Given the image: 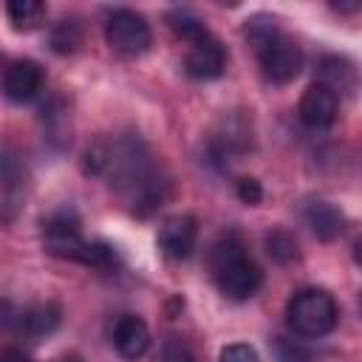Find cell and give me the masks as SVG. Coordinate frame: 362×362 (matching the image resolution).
I'll return each mask as SVG.
<instances>
[{
    "label": "cell",
    "instance_id": "obj_1",
    "mask_svg": "<svg viewBox=\"0 0 362 362\" xmlns=\"http://www.w3.org/2000/svg\"><path fill=\"white\" fill-rule=\"evenodd\" d=\"M85 170L93 175L105 173L136 215H150L164 201V181L156 173L147 147L133 136L116 139L113 144L96 141L93 147H88Z\"/></svg>",
    "mask_w": 362,
    "mask_h": 362
},
{
    "label": "cell",
    "instance_id": "obj_2",
    "mask_svg": "<svg viewBox=\"0 0 362 362\" xmlns=\"http://www.w3.org/2000/svg\"><path fill=\"white\" fill-rule=\"evenodd\" d=\"M42 246L48 255L62 260H76L90 269L107 272L119 263V255L105 240H85L79 232V215L71 206L54 209L48 218H42Z\"/></svg>",
    "mask_w": 362,
    "mask_h": 362
},
{
    "label": "cell",
    "instance_id": "obj_3",
    "mask_svg": "<svg viewBox=\"0 0 362 362\" xmlns=\"http://www.w3.org/2000/svg\"><path fill=\"white\" fill-rule=\"evenodd\" d=\"M209 272H212V280L221 288V294L226 300H235V303L249 300L263 283L260 266L252 260V255L246 252V243L235 232L221 235L212 243V249H209Z\"/></svg>",
    "mask_w": 362,
    "mask_h": 362
},
{
    "label": "cell",
    "instance_id": "obj_4",
    "mask_svg": "<svg viewBox=\"0 0 362 362\" xmlns=\"http://www.w3.org/2000/svg\"><path fill=\"white\" fill-rule=\"evenodd\" d=\"M339 320L337 300L325 288H300L286 305V322L297 337L320 339L334 331Z\"/></svg>",
    "mask_w": 362,
    "mask_h": 362
},
{
    "label": "cell",
    "instance_id": "obj_5",
    "mask_svg": "<svg viewBox=\"0 0 362 362\" xmlns=\"http://www.w3.org/2000/svg\"><path fill=\"white\" fill-rule=\"evenodd\" d=\"M105 40L119 54H141L147 51L153 34L147 20L133 8H116L105 23Z\"/></svg>",
    "mask_w": 362,
    "mask_h": 362
},
{
    "label": "cell",
    "instance_id": "obj_6",
    "mask_svg": "<svg viewBox=\"0 0 362 362\" xmlns=\"http://www.w3.org/2000/svg\"><path fill=\"white\" fill-rule=\"evenodd\" d=\"M257 59H260L263 76H266L269 82H274V85L291 82V79L300 74V68H303V51H300V45H297L291 37H286V34L274 37L263 51H257Z\"/></svg>",
    "mask_w": 362,
    "mask_h": 362
},
{
    "label": "cell",
    "instance_id": "obj_7",
    "mask_svg": "<svg viewBox=\"0 0 362 362\" xmlns=\"http://www.w3.org/2000/svg\"><path fill=\"white\" fill-rule=\"evenodd\" d=\"M198 240V221L192 215H170L161 221L156 243L158 252L170 260H187Z\"/></svg>",
    "mask_w": 362,
    "mask_h": 362
},
{
    "label": "cell",
    "instance_id": "obj_8",
    "mask_svg": "<svg viewBox=\"0 0 362 362\" xmlns=\"http://www.w3.org/2000/svg\"><path fill=\"white\" fill-rule=\"evenodd\" d=\"M297 113H300V122H303L305 127H311V130H325V127L334 124V119H337V113H339V96H337L328 85L314 82V85H308L305 93L300 96Z\"/></svg>",
    "mask_w": 362,
    "mask_h": 362
},
{
    "label": "cell",
    "instance_id": "obj_9",
    "mask_svg": "<svg viewBox=\"0 0 362 362\" xmlns=\"http://www.w3.org/2000/svg\"><path fill=\"white\" fill-rule=\"evenodd\" d=\"M184 71L192 79H218L226 71V51L215 37H206L195 45H189Z\"/></svg>",
    "mask_w": 362,
    "mask_h": 362
},
{
    "label": "cell",
    "instance_id": "obj_10",
    "mask_svg": "<svg viewBox=\"0 0 362 362\" xmlns=\"http://www.w3.org/2000/svg\"><path fill=\"white\" fill-rule=\"evenodd\" d=\"M42 90V68L34 62V59H17L6 68L3 74V93L23 105V102H31L37 93Z\"/></svg>",
    "mask_w": 362,
    "mask_h": 362
},
{
    "label": "cell",
    "instance_id": "obj_11",
    "mask_svg": "<svg viewBox=\"0 0 362 362\" xmlns=\"http://www.w3.org/2000/svg\"><path fill=\"white\" fill-rule=\"evenodd\" d=\"M113 345L124 359H139L150 348V328L136 314H122L113 325Z\"/></svg>",
    "mask_w": 362,
    "mask_h": 362
},
{
    "label": "cell",
    "instance_id": "obj_12",
    "mask_svg": "<svg viewBox=\"0 0 362 362\" xmlns=\"http://www.w3.org/2000/svg\"><path fill=\"white\" fill-rule=\"evenodd\" d=\"M303 218L308 223V229L320 238V240H334L342 235L345 229V215L342 209H337L334 204L328 201H311L305 209H303Z\"/></svg>",
    "mask_w": 362,
    "mask_h": 362
},
{
    "label": "cell",
    "instance_id": "obj_13",
    "mask_svg": "<svg viewBox=\"0 0 362 362\" xmlns=\"http://www.w3.org/2000/svg\"><path fill=\"white\" fill-rule=\"evenodd\" d=\"M57 325H59V308L54 303H45V305H34L28 311H20L17 331L25 334L28 339H40V337L51 334Z\"/></svg>",
    "mask_w": 362,
    "mask_h": 362
},
{
    "label": "cell",
    "instance_id": "obj_14",
    "mask_svg": "<svg viewBox=\"0 0 362 362\" xmlns=\"http://www.w3.org/2000/svg\"><path fill=\"white\" fill-rule=\"evenodd\" d=\"M167 20H170V28L175 31V37H181V40H184V42H189V45H195V42H201V40L212 37V34L206 31L204 20H201V17H195L189 8H173V11L167 14Z\"/></svg>",
    "mask_w": 362,
    "mask_h": 362
},
{
    "label": "cell",
    "instance_id": "obj_15",
    "mask_svg": "<svg viewBox=\"0 0 362 362\" xmlns=\"http://www.w3.org/2000/svg\"><path fill=\"white\" fill-rule=\"evenodd\" d=\"M6 14H8V20H11V25L17 31H31V28H37L42 23L45 6L40 0H11L6 6Z\"/></svg>",
    "mask_w": 362,
    "mask_h": 362
},
{
    "label": "cell",
    "instance_id": "obj_16",
    "mask_svg": "<svg viewBox=\"0 0 362 362\" xmlns=\"http://www.w3.org/2000/svg\"><path fill=\"white\" fill-rule=\"evenodd\" d=\"M320 82L328 85L334 93L337 90H351L354 88V68L348 59H339V57H325L320 62Z\"/></svg>",
    "mask_w": 362,
    "mask_h": 362
},
{
    "label": "cell",
    "instance_id": "obj_17",
    "mask_svg": "<svg viewBox=\"0 0 362 362\" xmlns=\"http://www.w3.org/2000/svg\"><path fill=\"white\" fill-rule=\"evenodd\" d=\"M82 45V28L76 20H59L51 28V51L57 54H74Z\"/></svg>",
    "mask_w": 362,
    "mask_h": 362
},
{
    "label": "cell",
    "instance_id": "obj_18",
    "mask_svg": "<svg viewBox=\"0 0 362 362\" xmlns=\"http://www.w3.org/2000/svg\"><path fill=\"white\" fill-rule=\"evenodd\" d=\"M274 37H280V28H277V23H274L272 17L255 14V17L246 23V40H249V45H252L255 51H263Z\"/></svg>",
    "mask_w": 362,
    "mask_h": 362
},
{
    "label": "cell",
    "instance_id": "obj_19",
    "mask_svg": "<svg viewBox=\"0 0 362 362\" xmlns=\"http://www.w3.org/2000/svg\"><path fill=\"white\" fill-rule=\"evenodd\" d=\"M266 252H269L272 260L288 263V260L297 257V240H294L286 229H274V232L266 235Z\"/></svg>",
    "mask_w": 362,
    "mask_h": 362
},
{
    "label": "cell",
    "instance_id": "obj_20",
    "mask_svg": "<svg viewBox=\"0 0 362 362\" xmlns=\"http://www.w3.org/2000/svg\"><path fill=\"white\" fill-rule=\"evenodd\" d=\"M158 362H195V356H192V351L187 348V342H181L178 337H167V339L161 342Z\"/></svg>",
    "mask_w": 362,
    "mask_h": 362
},
{
    "label": "cell",
    "instance_id": "obj_21",
    "mask_svg": "<svg viewBox=\"0 0 362 362\" xmlns=\"http://www.w3.org/2000/svg\"><path fill=\"white\" fill-rule=\"evenodd\" d=\"M218 362H260V356H257V351H255L252 345H246V342H232V345H226V348L221 351Z\"/></svg>",
    "mask_w": 362,
    "mask_h": 362
},
{
    "label": "cell",
    "instance_id": "obj_22",
    "mask_svg": "<svg viewBox=\"0 0 362 362\" xmlns=\"http://www.w3.org/2000/svg\"><path fill=\"white\" fill-rule=\"evenodd\" d=\"M238 198H240L243 204H249V206L260 204V198H263V187H260V181L252 178V175L238 178Z\"/></svg>",
    "mask_w": 362,
    "mask_h": 362
},
{
    "label": "cell",
    "instance_id": "obj_23",
    "mask_svg": "<svg viewBox=\"0 0 362 362\" xmlns=\"http://www.w3.org/2000/svg\"><path fill=\"white\" fill-rule=\"evenodd\" d=\"M277 359L280 362H308V356L297 348V345H291V342H277Z\"/></svg>",
    "mask_w": 362,
    "mask_h": 362
},
{
    "label": "cell",
    "instance_id": "obj_24",
    "mask_svg": "<svg viewBox=\"0 0 362 362\" xmlns=\"http://www.w3.org/2000/svg\"><path fill=\"white\" fill-rule=\"evenodd\" d=\"M17 322H20V311L0 297V328H17Z\"/></svg>",
    "mask_w": 362,
    "mask_h": 362
},
{
    "label": "cell",
    "instance_id": "obj_25",
    "mask_svg": "<svg viewBox=\"0 0 362 362\" xmlns=\"http://www.w3.org/2000/svg\"><path fill=\"white\" fill-rule=\"evenodd\" d=\"M0 362H23L17 348H0Z\"/></svg>",
    "mask_w": 362,
    "mask_h": 362
},
{
    "label": "cell",
    "instance_id": "obj_26",
    "mask_svg": "<svg viewBox=\"0 0 362 362\" xmlns=\"http://www.w3.org/2000/svg\"><path fill=\"white\" fill-rule=\"evenodd\" d=\"M0 71H3V57H0Z\"/></svg>",
    "mask_w": 362,
    "mask_h": 362
}]
</instances>
